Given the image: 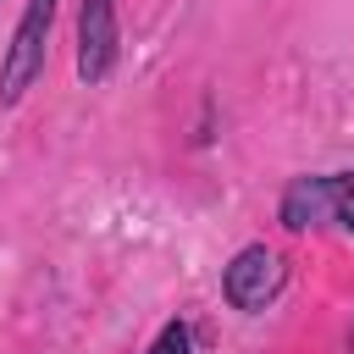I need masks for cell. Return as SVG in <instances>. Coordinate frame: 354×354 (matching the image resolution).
Returning a JSON list of instances; mask_svg holds the SVG:
<instances>
[{"label":"cell","mask_w":354,"mask_h":354,"mask_svg":"<svg viewBox=\"0 0 354 354\" xmlns=\"http://www.w3.org/2000/svg\"><path fill=\"white\" fill-rule=\"evenodd\" d=\"M50 22H55V0H28L17 33H11V50H6V66H0V100H22V88L44 72V39H50Z\"/></svg>","instance_id":"6da1fadb"},{"label":"cell","mask_w":354,"mask_h":354,"mask_svg":"<svg viewBox=\"0 0 354 354\" xmlns=\"http://www.w3.org/2000/svg\"><path fill=\"white\" fill-rule=\"evenodd\" d=\"M144 354H194V337H188V326H183V321H166V326H160V337H155Z\"/></svg>","instance_id":"5b68a950"},{"label":"cell","mask_w":354,"mask_h":354,"mask_svg":"<svg viewBox=\"0 0 354 354\" xmlns=\"http://www.w3.org/2000/svg\"><path fill=\"white\" fill-rule=\"evenodd\" d=\"M282 254L277 249H266V243H249V249H238V260L227 266V299L238 304V310H266L277 293H282Z\"/></svg>","instance_id":"7a4b0ae2"},{"label":"cell","mask_w":354,"mask_h":354,"mask_svg":"<svg viewBox=\"0 0 354 354\" xmlns=\"http://www.w3.org/2000/svg\"><path fill=\"white\" fill-rule=\"evenodd\" d=\"M326 216H332V177H293L282 194V227L304 232Z\"/></svg>","instance_id":"277c9868"},{"label":"cell","mask_w":354,"mask_h":354,"mask_svg":"<svg viewBox=\"0 0 354 354\" xmlns=\"http://www.w3.org/2000/svg\"><path fill=\"white\" fill-rule=\"evenodd\" d=\"M116 66V0H83L77 11V77L100 83Z\"/></svg>","instance_id":"3957f363"},{"label":"cell","mask_w":354,"mask_h":354,"mask_svg":"<svg viewBox=\"0 0 354 354\" xmlns=\"http://www.w3.org/2000/svg\"><path fill=\"white\" fill-rule=\"evenodd\" d=\"M332 216L354 232V171H343V177H332Z\"/></svg>","instance_id":"8992f818"}]
</instances>
